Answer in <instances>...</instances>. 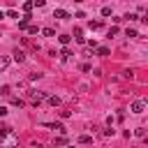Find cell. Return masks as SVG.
<instances>
[{"mask_svg":"<svg viewBox=\"0 0 148 148\" xmlns=\"http://www.w3.org/2000/svg\"><path fill=\"white\" fill-rule=\"evenodd\" d=\"M28 99L37 106V104H42V102L46 99V92H42V90H30V92H28Z\"/></svg>","mask_w":148,"mask_h":148,"instance_id":"obj_1","label":"cell"},{"mask_svg":"<svg viewBox=\"0 0 148 148\" xmlns=\"http://www.w3.org/2000/svg\"><path fill=\"white\" fill-rule=\"evenodd\" d=\"M143 109H146V102H143V99H136V102H132V106H130L132 113H143Z\"/></svg>","mask_w":148,"mask_h":148,"instance_id":"obj_2","label":"cell"},{"mask_svg":"<svg viewBox=\"0 0 148 148\" xmlns=\"http://www.w3.org/2000/svg\"><path fill=\"white\" fill-rule=\"evenodd\" d=\"M30 18H32V16H30V14H25V16L18 21V30H25V28H28V23H30Z\"/></svg>","mask_w":148,"mask_h":148,"instance_id":"obj_3","label":"cell"},{"mask_svg":"<svg viewBox=\"0 0 148 148\" xmlns=\"http://www.w3.org/2000/svg\"><path fill=\"white\" fill-rule=\"evenodd\" d=\"M14 60H16V62H23V60H25V51L16 49V51H14Z\"/></svg>","mask_w":148,"mask_h":148,"instance_id":"obj_4","label":"cell"},{"mask_svg":"<svg viewBox=\"0 0 148 148\" xmlns=\"http://www.w3.org/2000/svg\"><path fill=\"white\" fill-rule=\"evenodd\" d=\"M69 14L65 12V9H53V18H67Z\"/></svg>","mask_w":148,"mask_h":148,"instance_id":"obj_5","label":"cell"},{"mask_svg":"<svg viewBox=\"0 0 148 148\" xmlns=\"http://www.w3.org/2000/svg\"><path fill=\"white\" fill-rule=\"evenodd\" d=\"M9 134H12V127L2 125V127H0V139H5V136H9Z\"/></svg>","mask_w":148,"mask_h":148,"instance_id":"obj_6","label":"cell"},{"mask_svg":"<svg viewBox=\"0 0 148 148\" xmlns=\"http://www.w3.org/2000/svg\"><path fill=\"white\" fill-rule=\"evenodd\" d=\"M7 67H9V58H7V56H0V72L7 69Z\"/></svg>","mask_w":148,"mask_h":148,"instance_id":"obj_7","label":"cell"},{"mask_svg":"<svg viewBox=\"0 0 148 148\" xmlns=\"http://www.w3.org/2000/svg\"><path fill=\"white\" fill-rule=\"evenodd\" d=\"M46 99H49L51 106H58V104H60V97H58V95H51V97H46Z\"/></svg>","mask_w":148,"mask_h":148,"instance_id":"obj_8","label":"cell"},{"mask_svg":"<svg viewBox=\"0 0 148 148\" xmlns=\"http://www.w3.org/2000/svg\"><path fill=\"white\" fill-rule=\"evenodd\" d=\"M134 136H139V139H146V130H143V127H136V130H134Z\"/></svg>","mask_w":148,"mask_h":148,"instance_id":"obj_9","label":"cell"},{"mask_svg":"<svg viewBox=\"0 0 148 148\" xmlns=\"http://www.w3.org/2000/svg\"><path fill=\"white\" fill-rule=\"evenodd\" d=\"M125 35H127L130 39H132V37H139V32H136L134 28H127V30H125Z\"/></svg>","mask_w":148,"mask_h":148,"instance_id":"obj_10","label":"cell"},{"mask_svg":"<svg viewBox=\"0 0 148 148\" xmlns=\"http://www.w3.org/2000/svg\"><path fill=\"white\" fill-rule=\"evenodd\" d=\"M60 56H62V60H67V58H72V56H74V53H72V51H69V49H67V46H65V49H62V53H60Z\"/></svg>","mask_w":148,"mask_h":148,"instance_id":"obj_11","label":"cell"},{"mask_svg":"<svg viewBox=\"0 0 148 148\" xmlns=\"http://www.w3.org/2000/svg\"><path fill=\"white\" fill-rule=\"evenodd\" d=\"M88 28H92V30H99V28H102V23H99V21H90V23H88Z\"/></svg>","mask_w":148,"mask_h":148,"instance_id":"obj_12","label":"cell"},{"mask_svg":"<svg viewBox=\"0 0 148 148\" xmlns=\"http://www.w3.org/2000/svg\"><path fill=\"white\" fill-rule=\"evenodd\" d=\"M79 143H92V139L88 134H83V136H79Z\"/></svg>","mask_w":148,"mask_h":148,"instance_id":"obj_13","label":"cell"},{"mask_svg":"<svg viewBox=\"0 0 148 148\" xmlns=\"http://www.w3.org/2000/svg\"><path fill=\"white\" fill-rule=\"evenodd\" d=\"M102 16H111V7H109V5L102 7Z\"/></svg>","mask_w":148,"mask_h":148,"instance_id":"obj_14","label":"cell"},{"mask_svg":"<svg viewBox=\"0 0 148 148\" xmlns=\"http://www.w3.org/2000/svg\"><path fill=\"white\" fill-rule=\"evenodd\" d=\"M42 32H44V35H46V37H53V35H56V30H53V28H44V30H42Z\"/></svg>","mask_w":148,"mask_h":148,"instance_id":"obj_15","label":"cell"},{"mask_svg":"<svg viewBox=\"0 0 148 148\" xmlns=\"http://www.w3.org/2000/svg\"><path fill=\"white\" fill-rule=\"evenodd\" d=\"M97 56H109V49H106V46H99V49H97Z\"/></svg>","mask_w":148,"mask_h":148,"instance_id":"obj_16","label":"cell"},{"mask_svg":"<svg viewBox=\"0 0 148 148\" xmlns=\"http://www.w3.org/2000/svg\"><path fill=\"white\" fill-rule=\"evenodd\" d=\"M0 95H12V88H9V86H2V88H0Z\"/></svg>","mask_w":148,"mask_h":148,"instance_id":"obj_17","label":"cell"},{"mask_svg":"<svg viewBox=\"0 0 148 148\" xmlns=\"http://www.w3.org/2000/svg\"><path fill=\"white\" fill-rule=\"evenodd\" d=\"M32 7H35V5H32V2H23V12H25V14H28V12H30V9H32Z\"/></svg>","mask_w":148,"mask_h":148,"instance_id":"obj_18","label":"cell"},{"mask_svg":"<svg viewBox=\"0 0 148 148\" xmlns=\"http://www.w3.org/2000/svg\"><path fill=\"white\" fill-rule=\"evenodd\" d=\"M25 30H28V32H30V35H37V30H39V28H37V25H28V28H25Z\"/></svg>","mask_w":148,"mask_h":148,"instance_id":"obj_19","label":"cell"},{"mask_svg":"<svg viewBox=\"0 0 148 148\" xmlns=\"http://www.w3.org/2000/svg\"><path fill=\"white\" fill-rule=\"evenodd\" d=\"M58 39H60V44H69V35H60Z\"/></svg>","mask_w":148,"mask_h":148,"instance_id":"obj_20","label":"cell"},{"mask_svg":"<svg viewBox=\"0 0 148 148\" xmlns=\"http://www.w3.org/2000/svg\"><path fill=\"white\" fill-rule=\"evenodd\" d=\"M5 14H7V16H12V18H16V16H18V12H14V9H7Z\"/></svg>","mask_w":148,"mask_h":148,"instance_id":"obj_21","label":"cell"},{"mask_svg":"<svg viewBox=\"0 0 148 148\" xmlns=\"http://www.w3.org/2000/svg\"><path fill=\"white\" fill-rule=\"evenodd\" d=\"M12 104H14V106H23V104H25V102H23V99H18V97H16V99H12Z\"/></svg>","mask_w":148,"mask_h":148,"instance_id":"obj_22","label":"cell"},{"mask_svg":"<svg viewBox=\"0 0 148 148\" xmlns=\"http://www.w3.org/2000/svg\"><path fill=\"white\" fill-rule=\"evenodd\" d=\"M0 116H7V106H0Z\"/></svg>","mask_w":148,"mask_h":148,"instance_id":"obj_23","label":"cell"},{"mask_svg":"<svg viewBox=\"0 0 148 148\" xmlns=\"http://www.w3.org/2000/svg\"><path fill=\"white\" fill-rule=\"evenodd\" d=\"M0 18H5V12H0Z\"/></svg>","mask_w":148,"mask_h":148,"instance_id":"obj_24","label":"cell"},{"mask_svg":"<svg viewBox=\"0 0 148 148\" xmlns=\"http://www.w3.org/2000/svg\"><path fill=\"white\" fill-rule=\"evenodd\" d=\"M72 148H74V146H72Z\"/></svg>","mask_w":148,"mask_h":148,"instance_id":"obj_25","label":"cell"}]
</instances>
